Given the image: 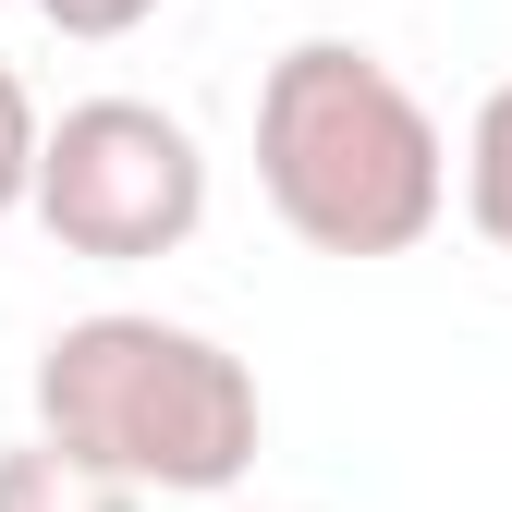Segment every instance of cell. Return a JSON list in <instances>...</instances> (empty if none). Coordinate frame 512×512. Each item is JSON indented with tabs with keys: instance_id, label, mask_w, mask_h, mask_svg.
Instances as JSON below:
<instances>
[{
	"instance_id": "obj_1",
	"label": "cell",
	"mask_w": 512,
	"mask_h": 512,
	"mask_svg": "<svg viewBox=\"0 0 512 512\" xmlns=\"http://www.w3.org/2000/svg\"><path fill=\"white\" fill-rule=\"evenodd\" d=\"M256 196L305 256H415L452 208V147L366 37H293L256 74Z\"/></svg>"
},
{
	"instance_id": "obj_2",
	"label": "cell",
	"mask_w": 512,
	"mask_h": 512,
	"mask_svg": "<svg viewBox=\"0 0 512 512\" xmlns=\"http://www.w3.org/2000/svg\"><path fill=\"white\" fill-rule=\"evenodd\" d=\"M37 427L61 452L135 476L147 500H220L269 439V403H256V366L232 342L147 317V305H98L74 330H49Z\"/></svg>"
},
{
	"instance_id": "obj_3",
	"label": "cell",
	"mask_w": 512,
	"mask_h": 512,
	"mask_svg": "<svg viewBox=\"0 0 512 512\" xmlns=\"http://www.w3.org/2000/svg\"><path fill=\"white\" fill-rule=\"evenodd\" d=\"M208 220V147L196 122L159 98H74L49 122L37 159V232L61 256H98V269H147L183 256Z\"/></svg>"
},
{
	"instance_id": "obj_4",
	"label": "cell",
	"mask_w": 512,
	"mask_h": 512,
	"mask_svg": "<svg viewBox=\"0 0 512 512\" xmlns=\"http://www.w3.org/2000/svg\"><path fill=\"white\" fill-rule=\"evenodd\" d=\"M0 512H147V488L110 476V464H86V452H61V439L37 427V439L0 452Z\"/></svg>"
},
{
	"instance_id": "obj_5",
	"label": "cell",
	"mask_w": 512,
	"mask_h": 512,
	"mask_svg": "<svg viewBox=\"0 0 512 512\" xmlns=\"http://www.w3.org/2000/svg\"><path fill=\"white\" fill-rule=\"evenodd\" d=\"M464 220L512 256V74L476 98V122H464Z\"/></svg>"
},
{
	"instance_id": "obj_6",
	"label": "cell",
	"mask_w": 512,
	"mask_h": 512,
	"mask_svg": "<svg viewBox=\"0 0 512 512\" xmlns=\"http://www.w3.org/2000/svg\"><path fill=\"white\" fill-rule=\"evenodd\" d=\"M37 159H49V122H37L25 74L0 61V220H37Z\"/></svg>"
},
{
	"instance_id": "obj_7",
	"label": "cell",
	"mask_w": 512,
	"mask_h": 512,
	"mask_svg": "<svg viewBox=\"0 0 512 512\" xmlns=\"http://www.w3.org/2000/svg\"><path fill=\"white\" fill-rule=\"evenodd\" d=\"M37 13H49L61 37H86V49H98V37H135V25L159 13V0H37Z\"/></svg>"
}]
</instances>
